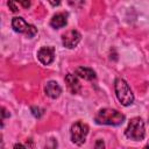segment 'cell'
Masks as SVG:
<instances>
[{
    "label": "cell",
    "instance_id": "1",
    "mask_svg": "<svg viewBox=\"0 0 149 149\" xmlns=\"http://www.w3.org/2000/svg\"><path fill=\"white\" fill-rule=\"evenodd\" d=\"M94 120L98 125H108V126H119L125 121V115L116 109L112 108H102L100 109Z\"/></svg>",
    "mask_w": 149,
    "mask_h": 149
},
{
    "label": "cell",
    "instance_id": "2",
    "mask_svg": "<svg viewBox=\"0 0 149 149\" xmlns=\"http://www.w3.org/2000/svg\"><path fill=\"white\" fill-rule=\"evenodd\" d=\"M114 90H115V94L118 100L121 102V105L123 106H129L133 104L134 101V94L129 87V85L127 84V81L122 78H118L114 83Z\"/></svg>",
    "mask_w": 149,
    "mask_h": 149
},
{
    "label": "cell",
    "instance_id": "3",
    "mask_svg": "<svg viewBox=\"0 0 149 149\" xmlns=\"http://www.w3.org/2000/svg\"><path fill=\"white\" fill-rule=\"evenodd\" d=\"M126 136L134 141H141L144 137L146 130H144V122L141 118H133L125 132Z\"/></svg>",
    "mask_w": 149,
    "mask_h": 149
},
{
    "label": "cell",
    "instance_id": "4",
    "mask_svg": "<svg viewBox=\"0 0 149 149\" xmlns=\"http://www.w3.org/2000/svg\"><path fill=\"white\" fill-rule=\"evenodd\" d=\"M87 134H88V126L86 123L81 121H77L71 126L70 135H71V141L74 144L81 146L85 142Z\"/></svg>",
    "mask_w": 149,
    "mask_h": 149
},
{
    "label": "cell",
    "instance_id": "5",
    "mask_svg": "<svg viewBox=\"0 0 149 149\" xmlns=\"http://www.w3.org/2000/svg\"><path fill=\"white\" fill-rule=\"evenodd\" d=\"M80 38H81V35L79 31L77 30H68L65 34L62 35V42H63V45L68 49H72L74 48L79 42H80Z\"/></svg>",
    "mask_w": 149,
    "mask_h": 149
},
{
    "label": "cell",
    "instance_id": "6",
    "mask_svg": "<svg viewBox=\"0 0 149 149\" xmlns=\"http://www.w3.org/2000/svg\"><path fill=\"white\" fill-rule=\"evenodd\" d=\"M37 58L44 65H49L50 63H52L54 58H55L54 47H43V48H41L37 52Z\"/></svg>",
    "mask_w": 149,
    "mask_h": 149
},
{
    "label": "cell",
    "instance_id": "7",
    "mask_svg": "<svg viewBox=\"0 0 149 149\" xmlns=\"http://www.w3.org/2000/svg\"><path fill=\"white\" fill-rule=\"evenodd\" d=\"M44 92H45V94H47L48 97H50L51 99H56V98H58V97L61 95L62 88H61V86L58 85V83L51 80V81L47 83V85H45V87H44Z\"/></svg>",
    "mask_w": 149,
    "mask_h": 149
},
{
    "label": "cell",
    "instance_id": "8",
    "mask_svg": "<svg viewBox=\"0 0 149 149\" xmlns=\"http://www.w3.org/2000/svg\"><path fill=\"white\" fill-rule=\"evenodd\" d=\"M65 83L68 85V88L72 92V93H79L80 90H81V86H80V83L78 80V78L74 76V74H66L65 76Z\"/></svg>",
    "mask_w": 149,
    "mask_h": 149
},
{
    "label": "cell",
    "instance_id": "9",
    "mask_svg": "<svg viewBox=\"0 0 149 149\" xmlns=\"http://www.w3.org/2000/svg\"><path fill=\"white\" fill-rule=\"evenodd\" d=\"M68 23V14L66 13H58L56 15H54L50 20V26L58 29L64 27Z\"/></svg>",
    "mask_w": 149,
    "mask_h": 149
},
{
    "label": "cell",
    "instance_id": "10",
    "mask_svg": "<svg viewBox=\"0 0 149 149\" xmlns=\"http://www.w3.org/2000/svg\"><path fill=\"white\" fill-rule=\"evenodd\" d=\"M12 27L16 33H24L26 34L29 24L22 17L16 16V17H13V20H12Z\"/></svg>",
    "mask_w": 149,
    "mask_h": 149
},
{
    "label": "cell",
    "instance_id": "11",
    "mask_svg": "<svg viewBox=\"0 0 149 149\" xmlns=\"http://www.w3.org/2000/svg\"><path fill=\"white\" fill-rule=\"evenodd\" d=\"M76 74L85 80H93L95 79V72L90 69V68H86V66H79L77 70H76Z\"/></svg>",
    "mask_w": 149,
    "mask_h": 149
},
{
    "label": "cell",
    "instance_id": "12",
    "mask_svg": "<svg viewBox=\"0 0 149 149\" xmlns=\"http://www.w3.org/2000/svg\"><path fill=\"white\" fill-rule=\"evenodd\" d=\"M36 34H37V29L35 28V26L29 24V27H28V29H27V31H26V36L29 37V38H31V37H34Z\"/></svg>",
    "mask_w": 149,
    "mask_h": 149
},
{
    "label": "cell",
    "instance_id": "13",
    "mask_svg": "<svg viewBox=\"0 0 149 149\" xmlns=\"http://www.w3.org/2000/svg\"><path fill=\"white\" fill-rule=\"evenodd\" d=\"M68 2H69L70 6H72L74 8H81L85 0H68Z\"/></svg>",
    "mask_w": 149,
    "mask_h": 149
},
{
    "label": "cell",
    "instance_id": "14",
    "mask_svg": "<svg viewBox=\"0 0 149 149\" xmlns=\"http://www.w3.org/2000/svg\"><path fill=\"white\" fill-rule=\"evenodd\" d=\"M31 113H33V115H34L35 118H41V115H42V109H41L40 107L33 106V107H31Z\"/></svg>",
    "mask_w": 149,
    "mask_h": 149
},
{
    "label": "cell",
    "instance_id": "15",
    "mask_svg": "<svg viewBox=\"0 0 149 149\" xmlns=\"http://www.w3.org/2000/svg\"><path fill=\"white\" fill-rule=\"evenodd\" d=\"M8 7H9V9H10L12 12H14V13L19 12V7H17V5H16V2H15L14 0H9V1H8Z\"/></svg>",
    "mask_w": 149,
    "mask_h": 149
},
{
    "label": "cell",
    "instance_id": "16",
    "mask_svg": "<svg viewBox=\"0 0 149 149\" xmlns=\"http://www.w3.org/2000/svg\"><path fill=\"white\" fill-rule=\"evenodd\" d=\"M16 3H20L23 8H28L30 6V1L29 0H14Z\"/></svg>",
    "mask_w": 149,
    "mask_h": 149
},
{
    "label": "cell",
    "instance_id": "17",
    "mask_svg": "<svg viewBox=\"0 0 149 149\" xmlns=\"http://www.w3.org/2000/svg\"><path fill=\"white\" fill-rule=\"evenodd\" d=\"M49 2L52 5V6H58L61 3V0H49Z\"/></svg>",
    "mask_w": 149,
    "mask_h": 149
},
{
    "label": "cell",
    "instance_id": "18",
    "mask_svg": "<svg viewBox=\"0 0 149 149\" xmlns=\"http://www.w3.org/2000/svg\"><path fill=\"white\" fill-rule=\"evenodd\" d=\"M1 114H2V118H7V116H9V113H7L6 108H3V107H2V112H1Z\"/></svg>",
    "mask_w": 149,
    "mask_h": 149
},
{
    "label": "cell",
    "instance_id": "19",
    "mask_svg": "<svg viewBox=\"0 0 149 149\" xmlns=\"http://www.w3.org/2000/svg\"><path fill=\"white\" fill-rule=\"evenodd\" d=\"M95 147H97V148H100V147H104V142H102L101 140H99V141L97 142V144H95Z\"/></svg>",
    "mask_w": 149,
    "mask_h": 149
},
{
    "label": "cell",
    "instance_id": "20",
    "mask_svg": "<svg viewBox=\"0 0 149 149\" xmlns=\"http://www.w3.org/2000/svg\"><path fill=\"white\" fill-rule=\"evenodd\" d=\"M147 148H149V144H147Z\"/></svg>",
    "mask_w": 149,
    "mask_h": 149
}]
</instances>
